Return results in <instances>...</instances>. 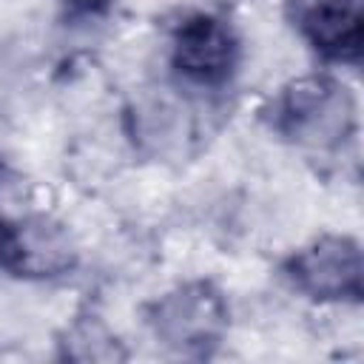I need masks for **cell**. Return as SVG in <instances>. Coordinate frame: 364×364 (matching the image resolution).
Segmentation results:
<instances>
[{"mask_svg": "<svg viewBox=\"0 0 364 364\" xmlns=\"http://www.w3.org/2000/svg\"><path fill=\"white\" fill-rule=\"evenodd\" d=\"M74 264V245L63 225L34 216L11 228L9 267L20 276H60Z\"/></svg>", "mask_w": 364, "mask_h": 364, "instance_id": "4", "label": "cell"}, {"mask_svg": "<svg viewBox=\"0 0 364 364\" xmlns=\"http://www.w3.org/2000/svg\"><path fill=\"white\" fill-rule=\"evenodd\" d=\"M279 119L293 139L327 148L353 131L355 105L344 85L327 77H304L287 85Z\"/></svg>", "mask_w": 364, "mask_h": 364, "instance_id": "1", "label": "cell"}, {"mask_svg": "<svg viewBox=\"0 0 364 364\" xmlns=\"http://www.w3.org/2000/svg\"><path fill=\"white\" fill-rule=\"evenodd\" d=\"M151 321L165 344L176 350H196L216 344V338L225 330L228 310L222 296L210 284L193 282L162 296L154 304Z\"/></svg>", "mask_w": 364, "mask_h": 364, "instance_id": "2", "label": "cell"}, {"mask_svg": "<svg viewBox=\"0 0 364 364\" xmlns=\"http://www.w3.org/2000/svg\"><path fill=\"white\" fill-rule=\"evenodd\" d=\"M11 256V228L0 219V264H9Z\"/></svg>", "mask_w": 364, "mask_h": 364, "instance_id": "7", "label": "cell"}, {"mask_svg": "<svg viewBox=\"0 0 364 364\" xmlns=\"http://www.w3.org/2000/svg\"><path fill=\"white\" fill-rule=\"evenodd\" d=\"M68 3H74V6H82V9H97V6H102L105 0H68Z\"/></svg>", "mask_w": 364, "mask_h": 364, "instance_id": "8", "label": "cell"}, {"mask_svg": "<svg viewBox=\"0 0 364 364\" xmlns=\"http://www.w3.org/2000/svg\"><path fill=\"white\" fill-rule=\"evenodd\" d=\"M290 276L296 287L313 299H358L361 296V250L347 236H324L293 256Z\"/></svg>", "mask_w": 364, "mask_h": 364, "instance_id": "3", "label": "cell"}, {"mask_svg": "<svg viewBox=\"0 0 364 364\" xmlns=\"http://www.w3.org/2000/svg\"><path fill=\"white\" fill-rule=\"evenodd\" d=\"M301 28L307 40L338 60H355L361 54L364 20L358 0H316L304 17Z\"/></svg>", "mask_w": 364, "mask_h": 364, "instance_id": "6", "label": "cell"}, {"mask_svg": "<svg viewBox=\"0 0 364 364\" xmlns=\"http://www.w3.org/2000/svg\"><path fill=\"white\" fill-rule=\"evenodd\" d=\"M0 171H3V165H0Z\"/></svg>", "mask_w": 364, "mask_h": 364, "instance_id": "9", "label": "cell"}, {"mask_svg": "<svg viewBox=\"0 0 364 364\" xmlns=\"http://www.w3.org/2000/svg\"><path fill=\"white\" fill-rule=\"evenodd\" d=\"M233 37L213 17H191L173 43V63L193 80H219L233 63Z\"/></svg>", "mask_w": 364, "mask_h": 364, "instance_id": "5", "label": "cell"}]
</instances>
